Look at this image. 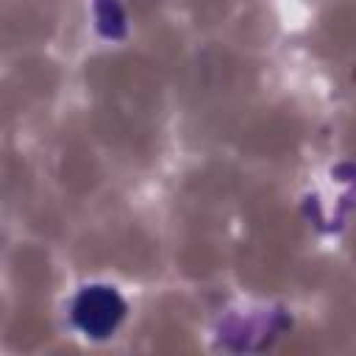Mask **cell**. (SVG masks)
<instances>
[{
    "mask_svg": "<svg viewBox=\"0 0 356 356\" xmlns=\"http://www.w3.org/2000/svg\"><path fill=\"white\" fill-rule=\"evenodd\" d=\"M123 301L106 287L86 290L75 303V323L92 337H106L123 318Z\"/></svg>",
    "mask_w": 356,
    "mask_h": 356,
    "instance_id": "cell-1",
    "label": "cell"
}]
</instances>
